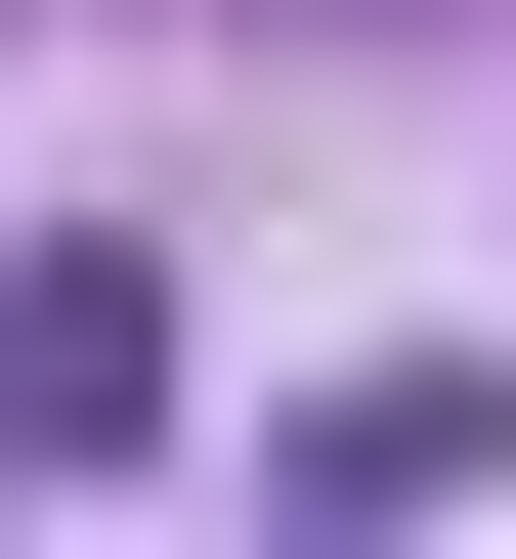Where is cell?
Listing matches in <instances>:
<instances>
[{"label": "cell", "instance_id": "obj_1", "mask_svg": "<svg viewBox=\"0 0 516 559\" xmlns=\"http://www.w3.org/2000/svg\"><path fill=\"white\" fill-rule=\"evenodd\" d=\"M130 430H172V259L44 215V259H0V474H130Z\"/></svg>", "mask_w": 516, "mask_h": 559}]
</instances>
